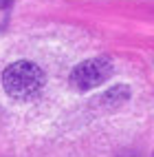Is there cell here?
<instances>
[{
    "instance_id": "cell-1",
    "label": "cell",
    "mask_w": 154,
    "mask_h": 157,
    "mask_svg": "<svg viewBox=\"0 0 154 157\" xmlns=\"http://www.w3.org/2000/svg\"><path fill=\"white\" fill-rule=\"evenodd\" d=\"M2 86L16 100H31L44 86V73L38 64L29 60H20L9 64L2 73Z\"/></svg>"
},
{
    "instance_id": "cell-2",
    "label": "cell",
    "mask_w": 154,
    "mask_h": 157,
    "mask_svg": "<svg viewBox=\"0 0 154 157\" xmlns=\"http://www.w3.org/2000/svg\"><path fill=\"white\" fill-rule=\"evenodd\" d=\"M112 62L108 58H92V60H84L81 64H77L70 73V82L73 86L79 91H90L112 75Z\"/></svg>"
},
{
    "instance_id": "cell-3",
    "label": "cell",
    "mask_w": 154,
    "mask_h": 157,
    "mask_svg": "<svg viewBox=\"0 0 154 157\" xmlns=\"http://www.w3.org/2000/svg\"><path fill=\"white\" fill-rule=\"evenodd\" d=\"M9 5H11V0H0V9H2V7H9Z\"/></svg>"
}]
</instances>
